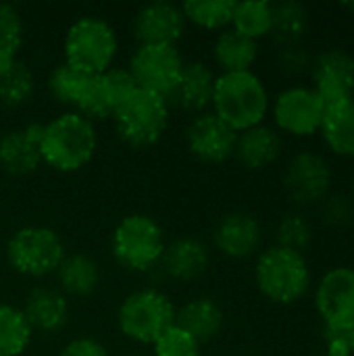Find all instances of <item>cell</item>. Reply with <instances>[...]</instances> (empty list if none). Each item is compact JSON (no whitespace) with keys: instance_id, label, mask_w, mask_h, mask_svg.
<instances>
[{"instance_id":"e575fe53","label":"cell","mask_w":354,"mask_h":356,"mask_svg":"<svg viewBox=\"0 0 354 356\" xmlns=\"http://www.w3.org/2000/svg\"><path fill=\"white\" fill-rule=\"evenodd\" d=\"M81 77H83V73L75 71L67 63L56 65L50 71V75H48V92H50V96L56 102L69 106V102L73 98V92H75V88H77V83H79Z\"/></svg>"},{"instance_id":"d4e9b609","label":"cell","mask_w":354,"mask_h":356,"mask_svg":"<svg viewBox=\"0 0 354 356\" xmlns=\"http://www.w3.org/2000/svg\"><path fill=\"white\" fill-rule=\"evenodd\" d=\"M58 290L65 296H90L100 284V265L90 254H67L56 269Z\"/></svg>"},{"instance_id":"6da1fadb","label":"cell","mask_w":354,"mask_h":356,"mask_svg":"<svg viewBox=\"0 0 354 356\" xmlns=\"http://www.w3.org/2000/svg\"><path fill=\"white\" fill-rule=\"evenodd\" d=\"M98 134L92 121L69 111L44 123L40 154L42 163L58 173L83 169L96 154Z\"/></svg>"},{"instance_id":"9a60e30c","label":"cell","mask_w":354,"mask_h":356,"mask_svg":"<svg viewBox=\"0 0 354 356\" xmlns=\"http://www.w3.org/2000/svg\"><path fill=\"white\" fill-rule=\"evenodd\" d=\"M182 6L171 2H150L134 17V38L142 44H173L186 31Z\"/></svg>"},{"instance_id":"f35d334b","label":"cell","mask_w":354,"mask_h":356,"mask_svg":"<svg viewBox=\"0 0 354 356\" xmlns=\"http://www.w3.org/2000/svg\"><path fill=\"white\" fill-rule=\"evenodd\" d=\"M58 356H108V353L94 338H75L69 344H65Z\"/></svg>"},{"instance_id":"7402d4cb","label":"cell","mask_w":354,"mask_h":356,"mask_svg":"<svg viewBox=\"0 0 354 356\" xmlns=\"http://www.w3.org/2000/svg\"><path fill=\"white\" fill-rule=\"evenodd\" d=\"M319 131L332 152L354 159V98L325 104Z\"/></svg>"},{"instance_id":"44dd1931","label":"cell","mask_w":354,"mask_h":356,"mask_svg":"<svg viewBox=\"0 0 354 356\" xmlns=\"http://www.w3.org/2000/svg\"><path fill=\"white\" fill-rule=\"evenodd\" d=\"M282 152V138L273 127L257 125L238 134L236 152L238 161L248 169H265L277 161Z\"/></svg>"},{"instance_id":"4fadbf2b","label":"cell","mask_w":354,"mask_h":356,"mask_svg":"<svg viewBox=\"0 0 354 356\" xmlns=\"http://www.w3.org/2000/svg\"><path fill=\"white\" fill-rule=\"evenodd\" d=\"M238 131L223 123L215 113L196 115L186 129L188 150L202 163H225L234 156Z\"/></svg>"},{"instance_id":"74e56055","label":"cell","mask_w":354,"mask_h":356,"mask_svg":"<svg viewBox=\"0 0 354 356\" xmlns=\"http://www.w3.org/2000/svg\"><path fill=\"white\" fill-rule=\"evenodd\" d=\"M280 69L288 75H298L303 71H307V67L311 65L309 60V54L296 44V46H288V48H282L280 52Z\"/></svg>"},{"instance_id":"484cf974","label":"cell","mask_w":354,"mask_h":356,"mask_svg":"<svg viewBox=\"0 0 354 356\" xmlns=\"http://www.w3.org/2000/svg\"><path fill=\"white\" fill-rule=\"evenodd\" d=\"M213 54L223 73L250 71L259 56V44L236 29H223L215 40Z\"/></svg>"},{"instance_id":"60d3db41","label":"cell","mask_w":354,"mask_h":356,"mask_svg":"<svg viewBox=\"0 0 354 356\" xmlns=\"http://www.w3.org/2000/svg\"><path fill=\"white\" fill-rule=\"evenodd\" d=\"M348 342H351V353H353L354 356V327L348 332Z\"/></svg>"},{"instance_id":"d590c367","label":"cell","mask_w":354,"mask_h":356,"mask_svg":"<svg viewBox=\"0 0 354 356\" xmlns=\"http://www.w3.org/2000/svg\"><path fill=\"white\" fill-rule=\"evenodd\" d=\"M321 217L334 227H346L354 221V204L348 196L334 194L321 200Z\"/></svg>"},{"instance_id":"1f68e13d","label":"cell","mask_w":354,"mask_h":356,"mask_svg":"<svg viewBox=\"0 0 354 356\" xmlns=\"http://www.w3.org/2000/svg\"><path fill=\"white\" fill-rule=\"evenodd\" d=\"M21 46L23 19L13 4L0 2V73L6 71L15 60H19Z\"/></svg>"},{"instance_id":"30bf717a","label":"cell","mask_w":354,"mask_h":356,"mask_svg":"<svg viewBox=\"0 0 354 356\" xmlns=\"http://www.w3.org/2000/svg\"><path fill=\"white\" fill-rule=\"evenodd\" d=\"M315 309L323 327L351 332L354 327V269L334 267L328 271L315 292Z\"/></svg>"},{"instance_id":"7bdbcfd3","label":"cell","mask_w":354,"mask_h":356,"mask_svg":"<svg viewBox=\"0 0 354 356\" xmlns=\"http://www.w3.org/2000/svg\"><path fill=\"white\" fill-rule=\"evenodd\" d=\"M353 196H354V179H353Z\"/></svg>"},{"instance_id":"d6a6232c","label":"cell","mask_w":354,"mask_h":356,"mask_svg":"<svg viewBox=\"0 0 354 356\" xmlns=\"http://www.w3.org/2000/svg\"><path fill=\"white\" fill-rule=\"evenodd\" d=\"M275 246L303 252L313 242V227L303 215H286L275 229Z\"/></svg>"},{"instance_id":"cb8c5ba5","label":"cell","mask_w":354,"mask_h":356,"mask_svg":"<svg viewBox=\"0 0 354 356\" xmlns=\"http://www.w3.org/2000/svg\"><path fill=\"white\" fill-rule=\"evenodd\" d=\"M69 106H73V113L94 123V121L111 119L117 108V102L106 86L104 75L100 73V75H83L79 79Z\"/></svg>"},{"instance_id":"277c9868","label":"cell","mask_w":354,"mask_h":356,"mask_svg":"<svg viewBox=\"0 0 354 356\" xmlns=\"http://www.w3.org/2000/svg\"><path fill=\"white\" fill-rule=\"evenodd\" d=\"M65 63L83 75H100L111 69L119 40L111 23L100 17H81L65 33Z\"/></svg>"},{"instance_id":"8fae6325","label":"cell","mask_w":354,"mask_h":356,"mask_svg":"<svg viewBox=\"0 0 354 356\" xmlns=\"http://www.w3.org/2000/svg\"><path fill=\"white\" fill-rule=\"evenodd\" d=\"M325 104L313 88L292 86L277 94L273 119L277 127L292 136H313L321 127Z\"/></svg>"},{"instance_id":"ffe728a7","label":"cell","mask_w":354,"mask_h":356,"mask_svg":"<svg viewBox=\"0 0 354 356\" xmlns=\"http://www.w3.org/2000/svg\"><path fill=\"white\" fill-rule=\"evenodd\" d=\"M161 265L171 280L188 284V282L200 280L207 273L211 265V254H209V248L200 240L177 238L165 246Z\"/></svg>"},{"instance_id":"4dcf8cb0","label":"cell","mask_w":354,"mask_h":356,"mask_svg":"<svg viewBox=\"0 0 354 356\" xmlns=\"http://www.w3.org/2000/svg\"><path fill=\"white\" fill-rule=\"evenodd\" d=\"M35 92V77L23 60H15L0 73V104L8 108L23 106Z\"/></svg>"},{"instance_id":"b9f144b4","label":"cell","mask_w":354,"mask_h":356,"mask_svg":"<svg viewBox=\"0 0 354 356\" xmlns=\"http://www.w3.org/2000/svg\"><path fill=\"white\" fill-rule=\"evenodd\" d=\"M342 6L348 8V10H354V2H342Z\"/></svg>"},{"instance_id":"2e32d148","label":"cell","mask_w":354,"mask_h":356,"mask_svg":"<svg viewBox=\"0 0 354 356\" xmlns=\"http://www.w3.org/2000/svg\"><path fill=\"white\" fill-rule=\"evenodd\" d=\"M42 129L44 123H29L23 129H8L0 136V169L4 173L21 177L42 165Z\"/></svg>"},{"instance_id":"7c38bea8","label":"cell","mask_w":354,"mask_h":356,"mask_svg":"<svg viewBox=\"0 0 354 356\" xmlns=\"http://www.w3.org/2000/svg\"><path fill=\"white\" fill-rule=\"evenodd\" d=\"M332 184V169L328 161L315 152H298L290 159L284 173V190L294 204L307 207L321 202Z\"/></svg>"},{"instance_id":"e0dca14e","label":"cell","mask_w":354,"mask_h":356,"mask_svg":"<svg viewBox=\"0 0 354 356\" xmlns=\"http://www.w3.org/2000/svg\"><path fill=\"white\" fill-rule=\"evenodd\" d=\"M213 242L215 248L230 259H248L261 248L263 227L257 217L248 213H230L215 225Z\"/></svg>"},{"instance_id":"ac0fdd59","label":"cell","mask_w":354,"mask_h":356,"mask_svg":"<svg viewBox=\"0 0 354 356\" xmlns=\"http://www.w3.org/2000/svg\"><path fill=\"white\" fill-rule=\"evenodd\" d=\"M21 311L31 332H42V334H54L63 330L71 317L69 298L58 288H48V286L33 288L27 294L25 307Z\"/></svg>"},{"instance_id":"5b68a950","label":"cell","mask_w":354,"mask_h":356,"mask_svg":"<svg viewBox=\"0 0 354 356\" xmlns=\"http://www.w3.org/2000/svg\"><path fill=\"white\" fill-rule=\"evenodd\" d=\"M119 138L131 148L154 146L169 127V102L136 88L113 113Z\"/></svg>"},{"instance_id":"836d02e7","label":"cell","mask_w":354,"mask_h":356,"mask_svg":"<svg viewBox=\"0 0 354 356\" xmlns=\"http://www.w3.org/2000/svg\"><path fill=\"white\" fill-rule=\"evenodd\" d=\"M154 356H200L202 344L194 340L188 332L171 325L154 344Z\"/></svg>"},{"instance_id":"4316f807","label":"cell","mask_w":354,"mask_h":356,"mask_svg":"<svg viewBox=\"0 0 354 356\" xmlns=\"http://www.w3.org/2000/svg\"><path fill=\"white\" fill-rule=\"evenodd\" d=\"M309 27V10L296 0H286L273 4V25L271 33L275 44L282 48L296 46Z\"/></svg>"},{"instance_id":"ee69618b","label":"cell","mask_w":354,"mask_h":356,"mask_svg":"<svg viewBox=\"0 0 354 356\" xmlns=\"http://www.w3.org/2000/svg\"><path fill=\"white\" fill-rule=\"evenodd\" d=\"M127 356H142V355H127Z\"/></svg>"},{"instance_id":"5bb4252c","label":"cell","mask_w":354,"mask_h":356,"mask_svg":"<svg viewBox=\"0 0 354 356\" xmlns=\"http://www.w3.org/2000/svg\"><path fill=\"white\" fill-rule=\"evenodd\" d=\"M313 90L323 104L354 98V56L342 48L325 50L317 56L313 69Z\"/></svg>"},{"instance_id":"f6af8a7d","label":"cell","mask_w":354,"mask_h":356,"mask_svg":"<svg viewBox=\"0 0 354 356\" xmlns=\"http://www.w3.org/2000/svg\"><path fill=\"white\" fill-rule=\"evenodd\" d=\"M319 356H328V355H319Z\"/></svg>"},{"instance_id":"f1b7e54d","label":"cell","mask_w":354,"mask_h":356,"mask_svg":"<svg viewBox=\"0 0 354 356\" xmlns=\"http://www.w3.org/2000/svg\"><path fill=\"white\" fill-rule=\"evenodd\" d=\"M31 327L21 309L0 305V356H21L31 344Z\"/></svg>"},{"instance_id":"52a82bcc","label":"cell","mask_w":354,"mask_h":356,"mask_svg":"<svg viewBox=\"0 0 354 356\" xmlns=\"http://www.w3.org/2000/svg\"><path fill=\"white\" fill-rule=\"evenodd\" d=\"M117 325L131 342L154 344L171 325H175V307L161 290L142 288L125 296L117 311Z\"/></svg>"},{"instance_id":"8992f818","label":"cell","mask_w":354,"mask_h":356,"mask_svg":"<svg viewBox=\"0 0 354 356\" xmlns=\"http://www.w3.org/2000/svg\"><path fill=\"white\" fill-rule=\"evenodd\" d=\"M165 232L148 215L136 213L119 221L111 238L115 261L134 273H146L161 263L165 252Z\"/></svg>"},{"instance_id":"83f0119b","label":"cell","mask_w":354,"mask_h":356,"mask_svg":"<svg viewBox=\"0 0 354 356\" xmlns=\"http://www.w3.org/2000/svg\"><path fill=\"white\" fill-rule=\"evenodd\" d=\"M273 25V4L265 0H244L236 2L234 6V17H232V29L238 33L259 40L271 33Z\"/></svg>"},{"instance_id":"ab89813d","label":"cell","mask_w":354,"mask_h":356,"mask_svg":"<svg viewBox=\"0 0 354 356\" xmlns=\"http://www.w3.org/2000/svg\"><path fill=\"white\" fill-rule=\"evenodd\" d=\"M323 340L328 346V356H353L351 342H348V332L323 327Z\"/></svg>"},{"instance_id":"d6986e66","label":"cell","mask_w":354,"mask_h":356,"mask_svg":"<svg viewBox=\"0 0 354 356\" xmlns=\"http://www.w3.org/2000/svg\"><path fill=\"white\" fill-rule=\"evenodd\" d=\"M215 73L211 67H207L200 60H190L184 65L182 77L167 98L169 104H175L182 111L188 113H204L213 102V90H215Z\"/></svg>"},{"instance_id":"9c48e42d","label":"cell","mask_w":354,"mask_h":356,"mask_svg":"<svg viewBox=\"0 0 354 356\" xmlns=\"http://www.w3.org/2000/svg\"><path fill=\"white\" fill-rule=\"evenodd\" d=\"M184 58L173 44H142L129 58V73L140 90L152 92L161 98H169L175 90Z\"/></svg>"},{"instance_id":"8d00e7d4","label":"cell","mask_w":354,"mask_h":356,"mask_svg":"<svg viewBox=\"0 0 354 356\" xmlns=\"http://www.w3.org/2000/svg\"><path fill=\"white\" fill-rule=\"evenodd\" d=\"M102 75H104V79H106V86H108V90H111V94H113L117 106H119L136 88H138L136 81H134V77H131V73H129V69L111 67V69L104 71ZM115 111H117V108H115Z\"/></svg>"},{"instance_id":"603a6c76","label":"cell","mask_w":354,"mask_h":356,"mask_svg":"<svg viewBox=\"0 0 354 356\" xmlns=\"http://www.w3.org/2000/svg\"><path fill=\"white\" fill-rule=\"evenodd\" d=\"M175 325L204 344L219 336L223 327V311L213 298H194L182 309H175Z\"/></svg>"},{"instance_id":"f546056e","label":"cell","mask_w":354,"mask_h":356,"mask_svg":"<svg viewBox=\"0 0 354 356\" xmlns=\"http://www.w3.org/2000/svg\"><path fill=\"white\" fill-rule=\"evenodd\" d=\"M236 0H188L182 4V13L186 21L211 29V31H223L227 25H232Z\"/></svg>"},{"instance_id":"ba28073f","label":"cell","mask_w":354,"mask_h":356,"mask_svg":"<svg viewBox=\"0 0 354 356\" xmlns=\"http://www.w3.org/2000/svg\"><path fill=\"white\" fill-rule=\"evenodd\" d=\"M67 257L61 236L46 225H27L17 229L6 242L8 265L25 277H48L56 273Z\"/></svg>"},{"instance_id":"3957f363","label":"cell","mask_w":354,"mask_h":356,"mask_svg":"<svg viewBox=\"0 0 354 356\" xmlns=\"http://www.w3.org/2000/svg\"><path fill=\"white\" fill-rule=\"evenodd\" d=\"M255 282L261 294L275 305H294L311 286V269L303 252L271 246L255 265Z\"/></svg>"},{"instance_id":"7a4b0ae2","label":"cell","mask_w":354,"mask_h":356,"mask_svg":"<svg viewBox=\"0 0 354 356\" xmlns=\"http://www.w3.org/2000/svg\"><path fill=\"white\" fill-rule=\"evenodd\" d=\"M213 113L234 131H246L263 123L269 113V94L252 71L221 73L215 77Z\"/></svg>"}]
</instances>
